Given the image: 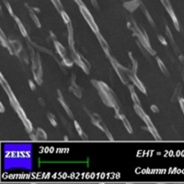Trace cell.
Masks as SVG:
<instances>
[{"mask_svg": "<svg viewBox=\"0 0 184 184\" xmlns=\"http://www.w3.org/2000/svg\"><path fill=\"white\" fill-rule=\"evenodd\" d=\"M1 85L4 88V89L6 90V92H7V96L9 98V101H10L11 105L14 108V110H16V112L18 113V115L20 116V118L21 119V121H22V123H23V124H24V126L26 128L27 132H32V124H31V123L27 119V116L26 114H25V112H24V110H22V108L20 107V103L18 102L16 97L12 93V90L10 89V88H9L8 84L6 82V80L4 79L2 74H1Z\"/></svg>", "mask_w": 184, "mask_h": 184, "instance_id": "obj_1", "label": "cell"}, {"mask_svg": "<svg viewBox=\"0 0 184 184\" xmlns=\"http://www.w3.org/2000/svg\"><path fill=\"white\" fill-rule=\"evenodd\" d=\"M133 108H134V110L136 111V113L138 114V116H139V117H140V118H141V119L146 123V126H147V129H148L149 132L153 134V136L155 137V139H157V140H158V141H160V140H161V138H160L159 134L158 133V131H157L156 127L154 126V124H153V123L151 122L150 118H149V117L146 114V112L142 110L141 106L134 104Z\"/></svg>", "mask_w": 184, "mask_h": 184, "instance_id": "obj_2", "label": "cell"}, {"mask_svg": "<svg viewBox=\"0 0 184 184\" xmlns=\"http://www.w3.org/2000/svg\"><path fill=\"white\" fill-rule=\"evenodd\" d=\"M79 8H80V12H81V14H82V15H83V17L85 18L86 21L88 22V24L89 27L91 28V29H92L95 33L100 32V31H99V28H98V26H97L96 22L94 21V20H93V18H92L91 14H90V13H89V11H88V9L86 7V6L79 7Z\"/></svg>", "mask_w": 184, "mask_h": 184, "instance_id": "obj_3", "label": "cell"}, {"mask_svg": "<svg viewBox=\"0 0 184 184\" xmlns=\"http://www.w3.org/2000/svg\"><path fill=\"white\" fill-rule=\"evenodd\" d=\"M128 78L130 79V80L132 81L133 85H134V86H136L142 93L146 94V88H145V86H144V85H143V83L139 80V79L136 77V74H134L133 72H131V73H129Z\"/></svg>", "mask_w": 184, "mask_h": 184, "instance_id": "obj_4", "label": "cell"}, {"mask_svg": "<svg viewBox=\"0 0 184 184\" xmlns=\"http://www.w3.org/2000/svg\"><path fill=\"white\" fill-rule=\"evenodd\" d=\"M68 44L69 47L71 49V52H75V46H74V31H73V28H72V24L68 23Z\"/></svg>", "mask_w": 184, "mask_h": 184, "instance_id": "obj_5", "label": "cell"}, {"mask_svg": "<svg viewBox=\"0 0 184 184\" xmlns=\"http://www.w3.org/2000/svg\"><path fill=\"white\" fill-rule=\"evenodd\" d=\"M96 35H97V37H98V40H99V42H100V43H101V47H102L104 53H105L106 55L110 58V51H109V45H108V43H106L105 39L101 35L100 32L96 33Z\"/></svg>", "mask_w": 184, "mask_h": 184, "instance_id": "obj_6", "label": "cell"}, {"mask_svg": "<svg viewBox=\"0 0 184 184\" xmlns=\"http://www.w3.org/2000/svg\"><path fill=\"white\" fill-rule=\"evenodd\" d=\"M54 46L57 50V53H59V55L62 57V59H65L66 58V53H65V47L57 41H54Z\"/></svg>", "mask_w": 184, "mask_h": 184, "instance_id": "obj_7", "label": "cell"}, {"mask_svg": "<svg viewBox=\"0 0 184 184\" xmlns=\"http://www.w3.org/2000/svg\"><path fill=\"white\" fill-rule=\"evenodd\" d=\"M58 97H59V102L62 104V106L64 107V109L65 110V111L67 112V114L71 117V118H74V116H73V113L71 112V110H69V108H68V106L65 104V102L64 101V99H63V96H62V94H61V92H60V90H58Z\"/></svg>", "mask_w": 184, "mask_h": 184, "instance_id": "obj_8", "label": "cell"}, {"mask_svg": "<svg viewBox=\"0 0 184 184\" xmlns=\"http://www.w3.org/2000/svg\"><path fill=\"white\" fill-rule=\"evenodd\" d=\"M10 45L14 51L15 53H18L20 52V50L22 49V45L19 41H14V42H10Z\"/></svg>", "mask_w": 184, "mask_h": 184, "instance_id": "obj_9", "label": "cell"}, {"mask_svg": "<svg viewBox=\"0 0 184 184\" xmlns=\"http://www.w3.org/2000/svg\"><path fill=\"white\" fill-rule=\"evenodd\" d=\"M129 90H130V92H131V96H132V99L133 103H134V104H136V105L141 106L140 101H139V99H138V97H137L136 93L134 92V89H133V87H132V86H129Z\"/></svg>", "mask_w": 184, "mask_h": 184, "instance_id": "obj_10", "label": "cell"}, {"mask_svg": "<svg viewBox=\"0 0 184 184\" xmlns=\"http://www.w3.org/2000/svg\"><path fill=\"white\" fill-rule=\"evenodd\" d=\"M121 120H122V122L123 123V125H124L125 129L128 131L129 133H132V126L131 124H130V123H129L128 120L126 119V117H125L124 115L121 114Z\"/></svg>", "mask_w": 184, "mask_h": 184, "instance_id": "obj_11", "label": "cell"}, {"mask_svg": "<svg viewBox=\"0 0 184 184\" xmlns=\"http://www.w3.org/2000/svg\"><path fill=\"white\" fill-rule=\"evenodd\" d=\"M168 13H169V15H170V17H171V19H172L173 24H174V26H175V28H176V29H177V30H180V25H179V21H178V20H177V17L175 16V14H174L173 10H172V9L168 10Z\"/></svg>", "mask_w": 184, "mask_h": 184, "instance_id": "obj_12", "label": "cell"}, {"mask_svg": "<svg viewBox=\"0 0 184 184\" xmlns=\"http://www.w3.org/2000/svg\"><path fill=\"white\" fill-rule=\"evenodd\" d=\"M14 20H15V21L17 22V24H18V26H19V28H20V32L22 33V35H23L24 37H26V36H27L26 29H25L24 26L22 25V23L20 22V20H19V18H18V17H15V16H14Z\"/></svg>", "mask_w": 184, "mask_h": 184, "instance_id": "obj_13", "label": "cell"}, {"mask_svg": "<svg viewBox=\"0 0 184 184\" xmlns=\"http://www.w3.org/2000/svg\"><path fill=\"white\" fill-rule=\"evenodd\" d=\"M36 134H37L39 140H46V139H47V134H46V132L43 131L42 128H38V129H37Z\"/></svg>", "mask_w": 184, "mask_h": 184, "instance_id": "obj_14", "label": "cell"}, {"mask_svg": "<svg viewBox=\"0 0 184 184\" xmlns=\"http://www.w3.org/2000/svg\"><path fill=\"white\" fill-rule=\"evenodd\" d=\"M157 61H158V66H159V68L161 69V71L165 74V75H168V70H167V67L165 66V65H164V63L158 58V57H157Z\"/></svg>", "mask_w": 184, "mask_h": 184, "instance_id": "obj_15", "label": "cell"}, {"mask_svg": "<svg viewBox=\"0 0 184 184\" xmlns=\"http://www.w3.org/2000/svg\"><path fill=\"white\" fill-rule=\"evenodd\" d=\"M29 15H30V17H31V19L33 20V21H34V23L36 24V26L38 27V28H41V23H40V21H39V19L36 17V15H35V13L32 11V10H30L29 9Z\"/></svg>", "mask_w": 184, "mask_h": 184, "instance_id": "obj_16", "label": "cell"}, {"mask_svg": "<svg viewBox=\"0 0 184 184\" xmlns=\"http://www.w3.org/2000/svg\"><path fill=\"white\" fill-rule=\"evenodd\" d=\"M60 13H61V16H62V18H63V20H64V21H65V24L70 23V19H69L68 15L66 14V12H65L64 10H62Z\"/></svg>", "mask_w": 184, "mask_h": 184, "instance_id": "obj_17", "label": "cell"}, {"mask_svg": "<svg viewBox=\"0 0 184 184\" xmlns=\"http://www.w3.org/2000/svg\"><path fill=\"white\" fill-rule=\"evenodd\" d=\"M51 1L53 2V4L54 5V7H56V9H57L58 11H62L63 7H62V4H61L60 0H51Z\"/></svg>", "mask_w": 184, "mask_h": 184, "instance_id": "obj_18", "label": "cell"}, {"mask_svg": "<svg viewBox=\"0 0 184 184\" xmlns=\"http://www.w3.org/2000/svg\"><path fill=\"white\" fill-rule=\"evenodd\" d=\"M74 124H75V127H76V129H77V131L79 132V134L80 136H82L83 134H84V132L82 131V129H81V127H80V125L79 124V123L77 122V121H75L74 122Z\"/></svg>", "mask_w": 184, "mask_h": 184, "instance_id": "obj_19", "label": "cell"}, {"mask_svg": "<svg viewBox=\"0 0 184 184\" xmlns=\"http://www.w3.org/2000/svg\"><path fill=\"white\" fill-rule=\"evenodd\" d=\"M129 55H130V58H131L132 62V64H133V68H132V71H133V73H134V74H136V70H137V63H136V61L133 59V57L132 56L131 53H129Z\"/></svg>", "mask_w": 184, "mask_h": 184, "instance_id": "obj_20", "label": "cell"}, {"mask_svg": "<svg viewBox=\"0 0 184 184\" xmlns=\"http://www.w3.org/2000/svg\"><path fill=\"white\" fill-rule=\"evenodd\" d=\"M48 119H49V121H50V123H52L53 126H56V125H57L56 121H55V119H54L53 114H50V113H49V114H48Z\"/></svg>", "mask_w": 184, "mask_h": 184, "instance_id": "obj_21", "label": "cell"}, {"mask_svg": "<svg viewBox=\"0 0 184 184\" xmlns=\"http://www.w3.org/2000/svg\"><path fill=\"white\" fill-rule=\"evenodd\" d=\"M5 5H6V7H7V8L8 9V12H9V14L13 16V11H12V8H11V7H10V5H9V4H8L7 2H5Z\"/></svg>", "mask_w": 184, "mask_h": 184, "instance_id": "obj_22", "label": "cell"}, {"mask_svg": "<svg viewBox=\"0 0 184 184\" xmlns=\"http://www.w3.org/2000/svg\"><path fill=\"white\" fill-rule=\"evenodd\" d=\"M158 39H159V41H160V43H161L162 44H164V45H167V44H168L167 42H166V40H165L162 36H158Z\"/></svg>", "mask_w": 184, "mask_h": 184, "instance_id": "obj_23", "label": "cell"}, {"mask_svg": "<svg viewBox=\"0 0 184 184\" xmlns=\"http://www.w3.org/2000/svg\"><path fill=\"white\" fill-rule=\"evenodd\" d=\"M151 110H152L153 112H158V111H159L158 106L156 105H151Z\"/></svg>", "mask_w": 184, "mask_h": 184, "instance_id": "obj_24", "label": "cell"}, {"mask_svg": "<svg viewBox=\"0 0 184 184\" xmlns=\"http://www.w3.org/2000/svg\"><path fill=\"white\" fill-rule=\"evenodd\" d=\"M180 104H181L182 110V112H183V114H184V100L183 99H181V100H180Z\"/></svg>", "mask_w": 184, "mask_h": 184, "instance_id": "obj_25", "label": "cell"}, {"mask_svg": "<svg viewBox=\"0 0 184 184\" xmlns=\"http://www.w3.org/2000/svg\"><path fill=\"white\" fill-rule=\"evenodd\" d=\"M29 88H30L32 90H34V89H35V85L33 84V82H32V81H30V80H29Z\"/></svg>", "mask_w": 184, "mask_h": 184, "instance_id": "obj_26", "label": "cell"}, {"mask_svg": "<svg viewBox=\"0 0 184 184\" xmlns=\"http://www.w3.org/2000/svg\"><path fill=\"white\" fill-rule=\"evenodd\" d=\"M75 1H76V3L79 5V7H83V6H85V5H84V3H83L81 0H75Z\"/></svg>", "mask_w": 184, "mask_h": 184, "instance_id": "obj_27", "label": "cell"}, {"mask_svg": "<svg viewBox=\"0 0 184 184\" xmlns=\"http://www.w3.org/2000/svg\"><path fill=\"white\" fill-rule=\"evenodd\" d=\"M0 108H1V112H4L5 111V108H4V105H3V103L2 102H0Z\"/></svg>", "mask_w": 184, "mask_h": 184, "instance_id": "obj_28", "label": "cell"}, {"mask_svg": "<svg viewBox=\"0 0 184 184\" xmlns=\"http://www.w3.org/2000/svg\"><path fill=\"white\" fill-rule=\"evenodd\" d=\"M92 3L94 4V5H93L94 7H98V5H97V2H95V0H92Z\"/></svg>", "mask_w": 184, "mask_h": 184, "instance_id": "obj_29", "label": "cell"}]
</instances>
